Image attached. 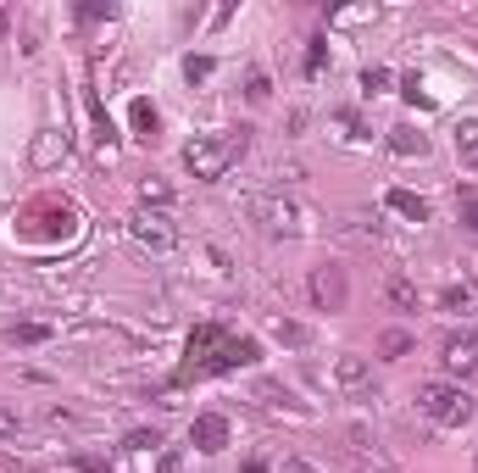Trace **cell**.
Wrapping results in <instances>:
<instances>
[{
	"label": "cell",
	"instance_id": "obj_13",
	"mask_svg": "<svg viewBox=\"0 0 478 473\" xmlns=\"http://www.w3.org/2000/svg\"><path fill=\"white\" fill-rule=\"evenodd\" d=\"M389 146L401 151V156H423V151H428V139L411 129V122H401V129H389Z\"/></svg>",
	"mask_w": 478,
	"mask_h": 473
},
{
	"label": "cell",
	"instance_id": "obj_28",
	"mask_svg": "<svg viewBox=\"0 0 478 473\" xmlns=\"http://www.w3.org/2000/svg\"><path fill=\"white\" fill-rule=\"evenodd\" d=\"M384 351L401 357V351H411V340H406V335H384Z\"/></svg>",
	"mask_w": 478,
	"mask_h": 473
},
{
	"label": "cell",
	"instance_id": "obj_30",
	"mask_svg": "<svg viewBox=\"0 0 478 473\" xmlns=\"http://www.w3.org/2000/svg\"><path fill=\"white\" fill-rule=\"evenodd\" d=\"M245 473H267V468H262V462H251V468H245Z\"/></svg>",
	"mask_w": 478,
	"mask_h": 473
},
{
	"label": "cell",
	"instance_id": "obj_25",
	"mask_svg": "<svg viewBox=\"0 0 478 473\" xmlns=\"http://www.w3.org/2000/svg\"><path fill=\"white\" fill-rule=\"evenodd\" d=\"M151 445H161L156 429H151V435H145V429H134V435H129V451H151Z\"/></svg>",
	"mask_w": 478,
	"mask_h": 473
},
{
	"label": "cell",
	"instance_id": "obj_12",
	"mask_svg": "<svg viewBox=\"0 0 478 473\" xmlns=\"http://www.w3.org/2000/svg\"><path fill=\"white\" fill-rule=\"evenodd\" d=\"M389 207L401 212L406 223H428V201H423V195H411V190H389Z\"/></svg>",
	"mask_w": 478,
	"mask_h": 473
},
{
	"label": "cell",
	"instance_id": "obj_5",
	"mask_svg": "<svg viewBox=\"0 0 478 473\" xmlns=\"http://www.w3.org/2000/svg\"><path fill=\"white\" fill-rule=\"evenodd\" d=\"M256 357H262V351H256V340H245V335H239V340H234V335H223V340H217V351L206 357L195 374H228V367H245V362H256Z\"/></svg>",
	"mask_w": 478,
	"mask_h": 473
},
{
	"label": "cell",
	"instance_id": "obj_1",
	"mask_svg": "<svg viewBox=\"0 0 478 473\" xmlns=\"http://www.w3.org/2000/svg\"><path fill=\"white\" fill-rule=\"evenodd\" d=\"M245 151H251V129H228V134H212V139H195V146L184 151V168L195 178H223Z\"/></svg>",
	"mask_w": 478,
	"mask_h": 473
},
{
	"label": "cell",
	"instance_id": "obj_6",
	"mask_svg": "<svg viewBox=\"0 0 478 473\" xmlns=\"http://www.w3.org/2000/svg\"><path fill=\"white\" fill-rule=\"evenodd\" d=\"M311 301L323 306V312H345V301H350V284L340 267H311Z\"/></svg>",
	"mask_w": 478,
	"mask_h": 473
},
{
	"label": "cell",
	"instance_id": "obj_22",
	"mask_svg": "<svg viewBox=\"0 0 478 473\" xmlns=\"http://www.w3.org/2000/svg\"><path fill=\"white\" fill-rule=\"evenodd\" d=\"M23 435V423H17V413H6V406H0V440H17Z\"/></svg>",
	"mask_w": 478,
	"mask_h": 473
},
{
	"label": "cell",
	"instance_id": "obj_11",
	"mask_svg": "<svg viewBox=\"0 0 478 473\" xmlns=\"http://www.w3.org/2000/svg\"><path fill=\"white\" fill-rule=\"evenodd\" d=\"M67 156V134H56V129H45L34 139V168H51V162H61Z\"/></svg>",
	"mask_w": 478,
	"mask_h": 473
},
{
	"label": "cell",
	"instance_id": "obj_19",
	"mask_svg": "<svg viewBox=\"0 0 478 473\" xmlns=\"http://www.w3.org/2000/svg\"><path fill=\"white\" fill-rule=\"evenodd\" d=\"M245 95H251L256 106H262V100L273 95V84H267V73H251V78H245Z\"/></svg>",
	"mask_w": 478,
	"mask_h": 473
},
{
	"label": "cell",
	"instance_id": "obj_29",
	"mask_svg": "<svg viewBox=\"0 0 478 473\" xmlns=\"http://www.w3.org/2000/svg\"><path fill=\"white\" fill-rule=\"evenodd\" d=\"M284 473H317V468H311V462H289Z\"/></svg>",
	"mask_w": 478,
	"mask_h": 473
},
{
	"label": "cell",
	"instance_id": "obj_26",
	"mask_svg": "<svg viewBox=\"0 0 478 473\" xmlns=\"http://www.w3.org/2000/svg\"><path fill=\"white\" fill-rule=\"evenodd\" d=\"M184 73H190V84H195V78H212V61H206V56H190V67H184Z\"/></svg>",
	"mask_w": 478,
	"mask_h": 473
},
{
	"label": "cell",
	"instance_id": "obj_27",
	"mask_svg": "<svg viewBox=\"0 0 478 473\" xmlns=\"http://www.w3.org/2000/svg\"><path fill=\"white\" fill-rule=\"evenodd\" d=\"M278 340H289V345H301V340H306V328H301V323H278Z\"/></svg>",
	"mask_w": 478,
	"mask_h": 473
},
{
	"label": "cell",
	"instance_id": "obj_7",
	"mask_svg": "<svg viewBox=\"0 0 478 473\" xmlns=\"http://www.w3.org/2000/svg\"><path fill=\"white\" fill-rule=\"evenodd\" d=\"M129 234H134L139 245H151V251H173V245H178V229H173L161 212H134V217H129Z\"/></svg>",
	"mask_w": 478,
	"mask_h": 473
},
{
	"label": "cell",
	"instance_id": "obj_9",
	"mask_svg": "<svg viewBox=\"0 0 478 473\" xmlns=\"http://www.w3.org/2000/svg\"><path fill=\"white\" fill-rule=\"evenodd\" d=\"M190 445H195V451H206V457H212V451H223V445H228V418L200 413V418L190 423Z\"/></svg>",
	"mask_w": 478,
	"mask_h": 473
},
{
	"label": "cell",
	"instance_id": "obj_21",
	"mask_svg": "<svg viewBox=\"0 0 478 473\" xmlns=\"http://www.w3.org/2000/svg\"><path fill=\"white\" fill-rule=\"evenodd\" d=\"M456 212H462V223L478 234V195H462V201H456Z\"/></svg>",
	"mask_w": 478,
	"mask_h": 473
},
{
	"label": "cell",
	"instance_id": "obj_23",
	"mask_svg": "<svg viewBox=\"0 0 478 473\" xmlns=\"http://www.w3.org/2000/svg\"><path fill=\"white\" fill-rule=\"evenodd\" d=\"M323 45H328V39H311V51H306V73H317V67H323V56H328Z\"/></svg>",
	"mask_w": 478,
	"mask_h": 473
},
{
	"label": "cell",
	"instance_id": "obj_3",
	"mask_svg": "<svg viewBox=\"0 0 478 473\" xmlns=\"http://www.w3.org/2000/svg\"><path fill=\"white\" fill-rule=\"evenodd\" d=\"M440 362H445V374L462 384V390L478 384V335H451L440 345Z\"/></svg>",
	"mask_w": 478,
	"mask_h": 473
},
{
	"label": "cell",
	"instance_id": "obj_24",
	"mask_svg": "<svg viewBox=\"0 0 478 473\" xmlns=\"http://www.w3.org/2000/svg\"><path fill=\"white\" fill-rule=\"evenodd\" d=\"M139 195H145V201H168V184H161V178H145Z\"/></svg>",
	"mask_w": 478,
	"mask_h": 473
},
{
	"label": "cell",
	"instance_id": "obj_16",
	"mask_svg": "<svg viewBox=\"0 0 478 473\" xmlns=\"http://www.w3.org/2000/svg\"><path fill=\"white\" fill-rule=\"evenodd\" d=\"M384 296H389L395 306H406V312H411V306H418V290H411L406 279H389V284H384Z\"/></svg>",
	"mask_w": 478,
	"mask_h": 473
},
{
	"label": "cell",
	"instance_id": "obj_18",
	"mask_svg": "<svg viewBox=\"0 0 478 473\" xmlns=\"http://www.w3.org/2000/svg\"><path fill=\"white\" fill-rule=\"evenodd\" d=\"M39 340H51V328H39V323H17L12 328V345H39Z\"/></svg>",
	"mask_w": 478,
	"mask_h": 473
},
{
	"label": "cell",
	"instance_id": "obj_15",
	"mask_svg": "<svg viewBox=\"0 0 478 473\" xmlns=\"http://www.w3.org/2000/svg\"><path fill=\"white\" fill-rule=\"evenodd\" d=\"M129 122H134V134H139V139H151V134H156V106H151V100H134Z\"/></svg>",
	"mask_w": 478,
	"mask_h": 473
},
{
	"label": "cell",
	"instance_id": "obj_8",
	"mask_svg": "<svg viewBox=\"0 0 478 473\" xmlns=\"http://www.w3.org/2000/svg\"><path fill=\"white\" fill-rule=\"evenodd\" d=\"M251 217L262 223L267 234H295V217H301V212L289 207V201H278V195H256V201H251Z\"/></svg>",
	"mask_w": 478,
	"mask_h": 473
},
{
	"label": "cell",
	"instance_id": "obj_14",
	"mask_svg": "<svg viewBox=\"0 0 478 473\" xmlns=\"http://www.w3.org/2000/svg\"><path fill=\"white\" fill-rule=\"evenodd\" d=\"M456 156H462L467 168H478V122H462V129H456Z\"/></svg>",
	"mask_w": 478,
	"mask_h": 473
},
{
	"label": "cell",
	"instance_id": "obj_2",
	"mask_svg": "<svg viewBox=\"0 0 478 473\" xmlns=\"http://www.w3.org/2000/svg\"><path fill=\"white\" fill-rule=\"evenodd\" d=\"M418 406H423V413H428L434 423H445V429H462V423L473 418L467 390H462V384H440V379L418 390Z\"/></svg>",
	"mask_w": 478,
	"mask_h": 473
},
{
	"label": "cell",
	"instance_id": "obj_20",
	"mask_svg": "<svg viewBox=\"0 0 478 473\" xmlns=\"http://www.w3.org/2000/svg\"><path fill=\"white\" fill-rule=\"evenodd\" d=\"M362 90H367V95L389 90V73H384V67H367V73H362Z\"/></svg>",
	"mask_w": 478,
	"mask_h": 473
},
{
	"label": "cell",
	"instance_id": "obj_17",
	"mask_svg": "<svg viewBox=\"0 0 478 473\" xmlns=\"http://www.w3.org/2000/svg\"><path fill=\"white\" fill-rule=\"evenodd\" d=\"M440 301H445V312H467V306H473V284H451Z\"/></svg>",
	"mask_w": 478,
	"mask_h": 473
},
{
	"label": "cell",
	"instance_id": "obj_4",
	"mask_svg": "<svg viewBox=\"0 0 478 473\" xmlns=\"http://www.w3.org/2000/svg\"><path fill=\"white\" fill-rule=\"evenodd\" d=\"M334 384L345 390L350 401H379V379H372V367L362 357H340L334 362Z\"/></svg>",
	"mask_w": 478,
	"mask_h": 473
},
{
	"label": "cell",
	"instance_id": "obj_10",
	"mask_svg": "<svg viewBox=\"0 0 478 473\" xmlns=\"http://www.w3.org/2000/svg\"><path fill=\"white\" fill-rule=\"evenodd\" d=\"M217 340H223V328H217V323H200L195 335H190V374H195V367L217 351Z\"/></svg>",
	"mask_w": 478,
	"mask_h": 473
}]
</instances>
